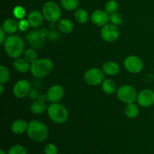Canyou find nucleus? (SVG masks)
I'll return each instance as SVG.
<instances>
[{"instance_id":"f257e3e1","label":"nucleus","mask_w":154,"mask_h":154,"mask_svg":"<svg viewBox=\"0 0 154 154\" xmlns=\"http://www.w3.org/2000/svg\"><path fill=\"white\" fill-rule=\"evenodd\" d=\"M26 133L32 141L42 143L48 138L49 131L45 123L40 120H33L28 123Z\"/></svg>"},{"instance_id":"f03ea898","label":"nucleus","mask_w":154,"mask_h":154,"mask_svg":"<svg viewBox=\"0 0 154 154\" xmlns=\"http://www.w3.org/2000/svg\"><path fill=\"white\" fill-rule=\"evenodd\" d=\"M4 49L6 54L12 59H17L24 54L25 43L20 36L11 35L6 38L4 43Z\"/></svg>"},{"instance_id":"7ed1b4c3","label":"nucleus","mask_w":154,"mask_h":154,"mask_svg":"<svg viewBox=\"0 0 154 154\" xmlns=\"http://www.w3.org/2000/svg\"><path fill=\"white\" fill-rule=\"evenodd\" d=\"M54 65L48 58L37 59L31 63L30 72L36 78H44L53 72Z\"/></svg>"},{"instance_id":"20e7f679","label":"nucleus","mask_w":154,"mask_h":154,"mask_svg":"<svg viewBox=\"0 0 154 154\" xmlns=\"http://www.w3.org/2000/svg\"><path fill=\"white\" fill-rule=\"evenodd\" d=\"M47 114L51 121L57 124H63L66 123L69 118L68 109L66 106L59 102L51 103V105H48Z\"/></svg>"},{"instance_id":"39448f33","label":"nucleus","mask_w":154,"mask_h":154,"mask_svg":"<svg viewBox=\"0 0 154 154\" xmlns=\"http://www.w3.org/2000/svg\"><path fill=\"white\" fill-rule=\"evenodd\" d=\"M42 14L46 20L51 23L58 22L61 17V10L57 3L48 1L42 6Z\"/></svg>"},{"instance_id":"423d86ee","label":"nucleus","mask_w":154,"mask_h":154,"mask_svg":"<svg viewBox=\"0 0 154 154\" xmlns=\"http://www.w3.org/2000/svg\"><path fill=\"white\" fill-rule=\"evenodd\" d=\"M117 96L123 103H132L137 100L138 93L136 89L132 86L122 85L117 90Z\"/></svg>"},{"instance_id":"0eeeda50","label":"nucleus","mask_w":154,"mask_h":154,"mask_svg":"<svg viewBox=\"0 0 154 154\" xmlns=\"http://www.w3.org/2000/svg\"><path fill=\"white\" fill-rule=\"evenodd\" d=\"M84 80L90 86H98L105 81V73L102 69L92 68L86 71L84 75Z\"/></svg>"},{"instance_id":"6e6552de","label":"nucleus","mask_w":154,"mask_h":154,"mask_svg":"<svg viewBox=\"0 0 154 154\" xmlns=\"http://www.w3.org/2000/svg\"><path fill=\"white\" fill-rule=\"evenodd\" d=\"M100 35L105 42L111 43L118 39L120 36V30L117 26L112 23H108L102 27Z\"/></svg>"},{"instance_id":"1a4fd4ad","label":"nucleus","mask_w":154,"mask_h":154,"mask_svg":"<svg viewBox=\"0 0 154 154\" xmlns=\"http://www.w3.org/2000/svg\"><path fill=\"white\" fill-rule=\"evenodd\" d=\"M123 65L126 71L132 74L140 73L144 69V63L141 59L134 55L126 57L123 62Z\"/></svg>"},{"instance_id":"9d476101","label":"nucleus","mask_w":154,"mask_h":154,"mask_svg":"<svg viewBox=\"0 0 154 154\" xmlns=\"http://www.w3.org/2000/svg\"><path fill=\"white\" fill-rule=\"evenodd\" d=\"M47 34H48V31L45 29L37 30V31H32L28 33L26 39L33 48H39L43 45Z\"/></svg>"},{"instance_id":"9b49d317","label":"nucleus","mask_w":154,"mask_h":154,"mask_svg":"<svg viewBox=\"0 0 154 154\" xmlns=\"http://www.w3.org/2000/svg\"><path fill=\"white\" fill-rule=\"evenodd\" d=\"M31 84L27 80H20L15 83L13 88V93L15 97L23 99L29 95L31 92Z\"/></svg>"},{"instance_id":"f8f14e48","label":"nucleus","mask_w":154,"mask_h":154,"mask_svg":"<svg viewBox=\"0 0 154 154\" xmlns=\"http://www.w3.org/2000/svg\"><path fill=\"white\" fill-rule=\"evenodd\" d=\"M137 103L142 108H149L154 104V91L150 89H144L138 93Z\"/></svg>"},{"instance_id":"ddd939ff","label":"nucleus","mask_w":154,"mask_h":154,"mask_svg":"<svg viewBox=\"0 0 154 154\" xmlns=\"http://www.w3.org/2000/svg\"><path fill=\"white\" fill-rule=\"evenodd\" d=\"M64 94V88L62 86L56 84L48 89L46 96L48 98V101H49L51 103H57L63 99Z\"/></svg>"},{"instance_id":"4468645a","label":"nucleus","mask_w":154,"mask_h":154,"mask_svg":"<svg viewBox=\"0 0 154 154\" xmlns=\"http://www.w3.org/2000/svg\"><path fill=\"white\" fill-rule=\"evenodd\" d=\"M90 19H91L92 23L95 26L102 27L108 23V22L110 21V16L109 14L107 13L105 11L98 9L93 12Z\"/></svg>"},{"instance_id":"2eb2a0df","label":"nucleus","mask_w":154,"mask_h":154,"mask_svg":"<svg viewBox=\"0 0 154 154\" xmlns=\"http://www.w3.org/2000/svg\"><path fill=\"white\" fill-rule=\"evenodd\" d=\"M44 15L42 12L37 10H33L27 15V20L29 23L30 26L32 28H38L44 22Z\"/></svg>"},{"instance_id":"dca6fc26","label":"nucleus","mask_w":154,"mask_h":154,"mask_svg":"<svg viewBox=\"0 0 154 154\" xmlns=\"http://www.w3.org/2000/svg\"><path fill=\"white\" fill-rule=\"evenodd\" d=\"M102 71L105 75L109 76H114L117 75L120 70V67L118 63L114 61H108L102 65Z\"/></svg>"},{"instance_id":"f3484780","label":"nucleus","mask_w":154,"mask_h":154,"mask_svg":"<svg viewBox=\"0 0 154 154\" xmlns=\"http://www.w3.org/2000/svg\"><path fill=\"white\" fill-rule=\"evenodd\" d=\"M14 68L19 73H26V72H28L30 70L31 63H29L24 58L19 57L17 59H15L14 62Z\"/></svg>"},{"instance_id":"a211bd4d","label":"nucleus","mask_w":154,"mask_h":154,"mask_svg":"<svg viewBox=\"0 0 154 154\" xmlns=\"http://www.w3.org/2000/svg\"><path fill=\"white\" fill-rule=\"evenodd\" d=\"M27 126H28V123L26 121L21 119H17L12 123L11 129L13 133L16 135H21L26 132Z\"/></svg>"},{"instance_id":"6ab92c4d","label":"nucleus","mask_w":154,"mask_h":154,"mask_svg":"<svg viewBox=\"0 0 154 154\" xmlns=\"http://www.w3.org/2000/svg\"><path fill=\"white\" fill-rule=\"evenodd\" d=\"M57 27L61 32L64 34H69L73 31L74 24L69 19L63 18L57 22Z\"/></svg>"},{"instance_id":"aec40b11","label":"nucleus","mask_w":154,"mask_h":154,"mask_svg":"<svg viewBox=\"0 0 154 154\" xmlns=\"http://www.w3.org/2000/svg\"><path fill=\"white\" fill-rule=\"evenodd\" d=\"M2 27L3 29L5 31L6 33L11 35H13L14 33H15L17 31V29H19L18 23L17 22L16 20L12 19V18L6 19L4 21V23H3Z\"/></svg>"},{"instance_id":"412c9836","label":"nucleus","mask_w":154,"mask_h":154,"mask_svg":"<svg viewBox=\"0 0 154 154\" xmlns=\"http://www.w3.org/2000/svg\"><path fill=\"white\" fill-rule=\"evenodd\" d=\"M48 106L46 105V102H42V101L36 99L30 105V111L34 114H42L47 111Z\"/></svg>"},{"instance_id":"4be33fe9","label":"nucleus","mask_w":154,"mask_h":154,"mask_svg":"<svg viewBox=\"0 0 154 154\" xmlns=\"http://www.w3.org/2000/svg\"><path fill=\"white\" fill-rule=\"evenodd\" d=\"M125 115L130 119H134L138 117L139 114V107L135 102L126 104L124 109Z\"/></svg>"},{"instance_id":"5701e85b","label":"nucleus","mask_w":154,"mask_h":154,"mask_svg":"<svg viewBox=\"0 0 154 154\" xmlns=\"http://www.w3.org/2000/svg\"><path fill=\"white\" fill-rule=\"evenodd\" d=\"M102 91L107 95H112L117 90L115 81L111 79L105 80L102 84Z\"/></svg>"},{"instance_id":"b1692460","label":"nucleus","mask_w":154,"mask_h":154,"mask_svg":"<svg viewBox=\"0 0 154 154\" xmlns=\"http://www.w3.org/2000/svg\"><path fill=\"white\" fill-rule=\"evenodd\" d=\"M75 18L80 24H85L89 20V14L86 10L83 8H78L75 10Z\"/></svg>"},{"instance_id":"393cba45","label":"nucleus","mask_w":154,"mask_h":154,"mask_svg":"<svg viewBox=\"0 0 154 154\" xmlns=\"http://www.w3.org/2000/svg\"><path fill=\"white\" fill-rule=\"evenodd\" d=\"M60 4L65 10L72 11L78 8L79 0H60Z\"/></svg>"},{"instance_id":"a878e982","label":"nucleus","mask_w":154,"mask_h":154,"mask_svg":"<svg viewBox=\"0 0 154 154\" xmlns=\"http://www.w3.org/2000/svg\"><path fill=\"white\" fill-rule=\"evenodd\" d=\"M118 3L116 0H109L105 5V11L109 14L115 13L118 10Z\"/></svg>"},{"instance_id":"bb28decb","label":"nucleus","mask_w":154,"mask_h":154,"mask_svg":"<svg viewBox=\"0 0 154 154\" xmlns=\"http://www.w3.org/2000/svg\"><path fill=\"white\" fill-rule=\"evenodd\" d=\"M10 72L8 69L2 65L0 66V84H6L10 79Z\"/></svg>"},{"instance_id":"cd10ccee","label":"nucleus","mask_w":154,"mask_h":154,"mask_svg":"<svg viewBox=\"0 0 154 154\" xmlns=\"http://www.w3.org/2000/svg\"><path fill=\"white\" fill-rule=\"evenodd\" d=\"M24 59L29 62V63H32L37 60V53L35 51L33 48H29L27 49L26 51H24Z\"/></svg>"},{"instance_id":"c85d7f7f","label":"nucleus","mask_w":154,"mask_h":154,"mask_svg":"<svg viewBox=\"0 0 154 154\" xmlns=\"http://www.w3.org/2000/svg\"><path fill=\"white\" fill-rule=\"evenodd\" d=\"M7 154H27L26 149L21 144H15L10 147Z\"/></svg>"},{"instance_id":"c756f323","label":"nucleus","mask_w":154,"mask_h":154,"mask_svg":"<svg viewBox=\"0 0 154 154\" xmlns=\"http://www.w3.org/2000/svg\"><path fill=\"white\" fill-rule=\"evenodd\" d=\"M13 15L16 19L22 20L24 19L26 16V10L23 6H15L13 9Z\"/></svg>"},{"instance_id":"7c9ffc66","label":"nucleus","mask_w":154,"mask_h":154,"mask_svg":"<svg viewBox=\"0 0 154 154\" xmlns=\"http://www.w3.org/2000/svg\"><path fill=\"white\" fill-rule=\"evenodd\" d=\"M123 16H122L121 14L119 13V12L117 11L112 14H111V16H110V21H111V23L114 24V25H120V24L123 23Z\"/></svg>"},{"instance_id":"2f4dec72","label":"nucleus","mask_w":154,"mask_h":154,"mask_svg":"<svg viewBox=\"0 0 154 154\" xmlns=\"http://www.w3.org/2000/svg\"><path fill=\"white\" fill-rule=\"evenodd\" d=\"M44 153L45 154H57L58 153V149L55 144L49 143L45 146Z\"/></svg>"},{"instance_id":"473e14b6","label":"nucleus","mask_w":154,"mask_h":154,"mask_svg":"<svg viewBox=\"0 0 154 154\" xmlns=\"http://www.w3.org/2000/svg\"><path fill=\"white\" fill-rule=\"evenodd\" d=\"M18 27H19V29L22 32H26L29 29V28L30 27L29 23L27 20V19H22L20 20V21L18 22Z\"/></svg>"},{"instance_id":"72a5a7b5","label":"nucleus","mask_w":154,"mask_h":154,"mask_svg":"<svg viewBox=\"0 0 154 154\" xmlns=\"http://www.w3.org/2000/svg\"><path fill=\"white\" fill-rule=\"evenodd\" d=\"M39 95L40 94H39L38 91L36 89H32L31 92H30V93L29 96L30 99H32V100H36V99L38 98Z\"/></svg>"},{"instance_id":"f704fd0d","label":"nucleus","mask_w":154,"mask_h":154,"mask_svg":"<svg viewBox=\"0 0 154 154\" xmlns=\"http://www.w3.org/2000/svg\"><path fill=\"white\" fill-rule=\"evenodd\" d=\"M6 39V32L2 27H0V44L1 45H4Z\"/></svg>"},{"instance_id":"c9c22d12","label":"nucleus","mask_w":154,"mask_h":154,"mask_svg":"<svg viewBox=\"0 0 154 154\" xmlns=\"http://www.w3.org/2000/svg\"><path fill=\"white\" fill-rule=\"evenodd\" d=\"M5 87H4V84H0V95H2L4 93Z\"/></svg>"},{"instance_id":"e433bc0d","label":"nucleus","mask_w":154,"mask_h":154,"mask_svg":"<svg viewBox=\"0 0 154 154\" xmlns=\"http://www.w3.org/2000/svg\"><path fill=\"white\" fill-rule=\"evenodd\" d=\"M0 154H6V153L4 151V150L1 149V150H0Z\"/></svg>"}]
</instances>
